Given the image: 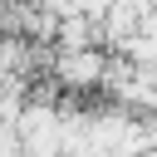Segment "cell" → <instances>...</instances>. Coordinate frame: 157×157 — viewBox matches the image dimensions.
Masks as SVG:
<instances>
[{
    "label": "cell",
    "mask_w": 157,
    "mask_h": 157,
    "mask_svg": "<svg viewBox=\"0 0 157 157\" xmlns=\"http://www.w3.org/2000/svg\"><path fill=\"white\" fill-rule=\"evenodd\" d=\"M54 78H59L64 88H93L98 78H108V64H103V54H93V49H74V54H59Z\"/></svg>",
    "instance_id": "obj_1"
}]
</instances>
